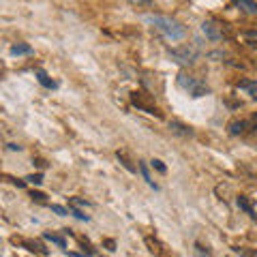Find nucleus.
<instances>
[{"mask_svg": "<svg viewBox=\"0 0 257 257\" xmlns=\"http://www.w3.org/2000/svg\"><path fill=\"white\" fill-rule=\"evenodd\" d=\"M180 86H184L187 90H191L193 96H202V94L208 92L206 86H202L199 82H195V79H191V77H187V75H180Z\"/></svg>", "mask_w": 257, "mask_h": 257, "instance_id": "obj_2", "label": "nucleus"}, {"mask_svg": "<svg viewBox=\"0 0 257 257\" xmlns=\"http://www.w3.org/2000/svg\"><path fill=\"white\" fill-rule=\"evenodd\" d=\"M140 170H142V174H144V180H146V182L150 184V187H155V182L150 180V174H148V170H146V165H144V163H140ZM155 189H157V187H155Z\"/></svg>", "mask_w": 257, "mask_h": 257, "instance_id": "obj_12", "label": "nucleus"}, {"mask_svg": "<svg viewBox=\"0 0 257 257\" xmlns=\"http://www.w3.org/2000/svg\"><path fill=\"white\" fill-rule=\"evenodd\" d=\"M170 126L174 128V131H176V133H182V135H191V133H193V131H191V128H189V126H182L180 122H172Z\"/></svg>", "mask_w": 257, "mask_h": 257, "instance_id": "obj_8", "label": "nucleus"}, {"mask_svg": "<svg viewBox=\"0 0 257 257\" xmlns=\"http://www.w3.org/2000/svg\"><path fill=\"white\" fill-rule=\"evenodd\" d=\"M204 32H206L208 37H212V39H216V37H219V35H216V32L210 28V24H204Z\"/></svg>", "mask_w": 257, "mask_h": 257, "instance_id": "obj_13", "label": "nucleus"}, {"mask_svg": "<svg viewBox=\"0 0 257 257\" xmlns=\"http://www.w3.org/2000/svg\"><path fill=\"white\" fill-rule=\"evenodd\" d=\"M30 45H13L11 47V54L13 56H22V54H30Z\"/></svg>", "mask_w": 257, "mask_h": 257, "instance_id": "obj_4", "label": "nucleus"}, {"mask_svg": "<svg viewBox=\"0 0 257 257\" xmlns=\"http://www.w3.org/2000/svg\"><path fill=\"white\" fill-rule=\"evenodd\" d=\"M236 5L240 7V9L248 11V13H257V3H251V0H238Z\"/></svg>", "mask_w": 257, "mask_h": 257, "instance_id": "obj_3", "label": "nucleus"}, {"mask_svg": "<svg viewBox=\"0 0 257 257\" xmlns=\"http://www.w3.org/2000/svg\"><path fill=\"white\" fill-rule=\"evenodd\" d=\"M26 180H28V182H35V184H41V182H43V176H41V174H37V176H28Z\"/></svg>", "mask_w": 257, "mask_h": 257, "instance_id": "obj_14", "label": "nucleus"}, {"mask_svg": "<svg viewBox=\"0 0 257 257\" xmlns=\"http://www.w3.org/2000/svg\"><path fill=\"white\" fill-rule=\"evenodd\" d=\"M73 216H77L79 221H88V219H90V216H88V214H84L82 210H73Z\"/></svg>", "mask_w": 257, "mask_h": 257, "instance_id": "obj_16", "label": "nucleus"}, {"mask_svg": "<svg viewBox=\"0 0 257 257\" xmlns=\"http://www.w3.org/2000/svg\"><path fill=\"white\" fill-rule=\"evenodd\" d=\"M37 77H39V82H41L45 88H54V86H56V84L52 82V79H50V77H47V75L43 73V71H39V73H37Z\"/></svg>", "mask_w": 257, "mask_h": 257, "instance_id": "obj_7", "label": "nucleus"}, {"mask_svg": "<svg viewBox=\"0 0 257 257\" xmlns=\"http://www.w3.org/2000/svg\"><path fill=\"white\" fill-rule=\"evenodd\" d=\"M244 39L248 41V45H253V47H257V32L255 30H248L246 35H244Z\"/></svg>", "mask_w": 257, "mask_h": 257, "instance_id": "obj_10", "label": "nucleus"}, {"mask_svg": "<svg viewBox=\"0 0 257 257\" xmlns=\"http://www.w3.org/2000/svg\"><path fill=\"white\" fill-rule=\"evenodd\" d=\"M244 126H246L244 122H238V120H234V122L229 124V133H231V135H238V133L244 131Z\"/></svg>", "mask_w": 257, "mask_h": 257, "instance_id": "obj_5", "label": "nucleus"}, {"mask_svg": "<svg viewBox=\"0 0 257 257\" xmlns=\"http://www.w3.org/2000/svg\"><path fill=\"white\" fill-rule=\"evenodd\" d=\"M71 206H88L86 199H71Z\"/></svg>", "mask_w": 257, "mask_h": 257, "instance_id": "obj_19", "label": "nucleus"}, {"mask_svg": "<svg viewBox=\"0 0 257 257\" xmlns=\"http://www.w3.org/2000/svg\"><path fill=\"white\" fill-rule=\"evenodd\" d=\"M152 165H155V167H157V170H159V172H165V165H163V163H161V161H159V159H155V161H152Z\"/></svg>", "mask_w": 257, "mask_h": 257, "instance_id": "obj_18", "label": "nucleus"}, {"mask_svg": "<svg viewBox=\"0 0 257 257\" xmlns=\"http://www.w3.org/2000/svg\"><path fill=\"white\" fill-rule=\"evenodd\" d=\"M32 197H35V199H39V202H41V199H45V195H43V193H32Z\"/></svg>", "mask_w": 257, "mask_h": 257, "instance_id": "obj_20", "label": "nucleus"}, {"mask_svg": "<svg viewBox=\"0 0 257 257\" xmlns=\"http://www.w3.org/2000/svg\"><path fill=\"white\" fill-rule=\"evenodd\" d=\"M9 150H22V146H18V144H9Z\"/></svg>", "mask_w": 257, "mask_h": 257, "instance_id": "obj_21", "label": "nucleus"}, {"mask_svg": "<svg viewBox=\"0 0 257 257\" xmlns=\"http://www.w3.org/2000/svg\"><path fill=\"white\" fill-rule=\"evenodd\" d=\"M118 159H120V163H122V165L126 167V170H128V172H135V167L131 165V161H128V159L124 157V152H118Z\"/></svg>", "mask_w": 257, "mask_h": 257, "instance_id": "obj_9", "label": "nucleus"}, {"mask_svg": "<svg viewBox=\"0 0 257 257\" xmlns=\"http://www.w3.org/2000/svg\"><path fill=\"white\" fill-rule=\"evenodd\" d=\"M52 210H54V212H58L60 216H64V214H69V212H67V210H64V208H62V206H52Z\"/></svg>", "mask_w": 257, "mask_h": 257, "instance_id": "obj_17", "label": "nucleus"}, {"mask_svg": "<svg viewBox=\"0 0 257 257\" xmlns=\"http://www.w3.org/2000/svg\"><path fill=\"white\" fill-rule=\"evenodd\" d=\"M238 206L242 208V210H246L248 214H253V208H251V204L246 202V197H238Z\"/></svg>", "mask_w": 257, "mask_h": 257, "instance_id": "obj_11", "label": "nucleus"}, {"mask_svg": "<svg viewBox=\"0 0 257 257\" xmlns=\"http://www.w3.org/2000/svg\"><path fill=\"white\" fill-rule=\"evenodd\" d=\"M146 20H148L157 30L163 32L167 39H182L184 35H187V28H184L180 22L167 18V15H150V18H146Z\"/></svg>", "mask_w": 257, "mask_h": 257, "instance_id": "obj_1", "label": "nucleus"}, {"mask_svg": "<svg viewBox=\"0 0 257 257\" xmlns=\"http://www.w3.org/2000/svg\"><path fill=\"white\" fill-rule=\"evenodd\" d=\"M45 238H47V240H52V242H56V244H60V246H64V244H67V242H64L62 238H58V236H50V234H47Z\"/></svg>", "mask_w": 257, "mask_h": 257, "instance_id": "obj_15", "label": "nucleus"}, {"mask_svg": "<svg viewBox=\"0 0 257 257\" xmlns=\"http://www.w3.org/2000/svg\"><path fill=\"white\" fill-rule=\"evenodd\" d=\"M242 88H244V90H246L248 94L253 96V99H257V82H244V84H242Z\"/></svg>", "mask_w": 257, "mask_h": 257, "instance_id": "obj_6", "label": "nucleus"}]
</instances>
